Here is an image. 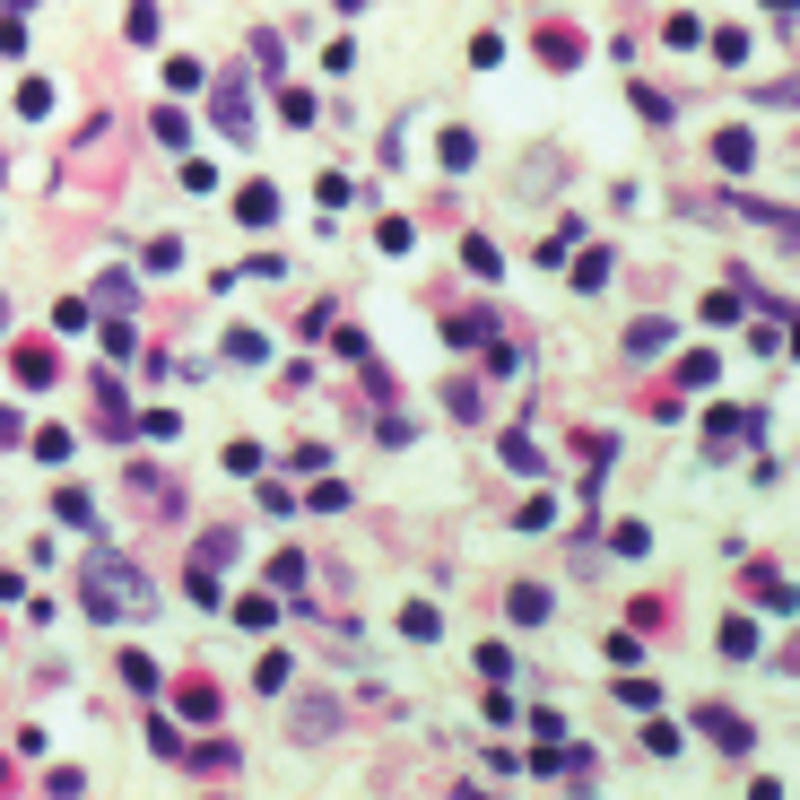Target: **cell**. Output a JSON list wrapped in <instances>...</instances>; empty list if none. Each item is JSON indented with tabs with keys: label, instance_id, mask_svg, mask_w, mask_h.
<instances>
[{
	"label": "cell",
	"instance_id": "f35d334b",
	"mask_svg": "<svg viewBox=\"0 0 800 800\" xmlns=\"http://www.w3.org/2000/svg\"><path fill=\"white\" fill-rule=\"evenodd\" d=\"M148 270H157V279H174V270H183V244H174V235H157V244H148Z\"/></svg>",
	"mask_w": 800,
	"mask_h": 800
},
{
	"label": "cell",
	"instance_id": "ee69618b",
	"mask_svg": "<svg viewBox=\"0 0 800 800\" xmlns=\"http://www.w3.org/2000/svg\"><path fill=\"white\" fill-rule=\"evenodd\" d=\"M148 748H157V757L174 766V757H183V731H174V722H148Z\"/></svg>",
	"mask_w": 800,
	"mask_h": 800
},
{
	"label": "cell",
	"instance_id": "681fc988",
	"mask_svg": "<svg viewBox=\"0 0 800 800\" xmlns=\"http://www.w3.org/2000/svg\"><path fill=\"white\" fill-rule=\"evenodd\" d=\"M0 53H9V61H18V53H26V18H18V9H9V18H0Z\"/></svg>",
	"mask_w": 800,
	"mask_h": 800
},
{
	"label": "cell",
	"instance_id": "836d02e7",
	"mask_svg": "<svg viewBox=\"0 0 800 800\" xmlns=\"http://www.w3.org/2000/svg\"><path fill=\"white\" fill-rule=\"evenodd\" d=\"M635 114H644V122H679V97H662V88H635Z\"/></svg>",
	"mask_w": 800,
	"mask_h": 800
},
{
	"label": "cell",
	"instance_id": "5b68a950",
	"mask_svg": "<svg viewBox=\"0 0 800 800\" xmlns=\"http://www.w3.org/2000/svg\"><path fill=\"white\" fill-rule=\"evenodd\" d=\"M696 722H705V740H713L722 757H748V748H757V722H748V713H731V705H705Z\"/></svg>",
	"mask_w": 800,
	"mask_h": 800
},
{
	"label": "cell",
	"instance_id": "7402d4cb",
	"mask_svg": "<svg viewBox=\"0 0 800 800\" xmlns=\"http://www.w3.org/2000/svg\"><path fill=\"white\" fill-rule=\"evenodd\" d=\"M235 549H244V531H227V522L201 531V566H235Z\"/></svg>",
	"mask_w": 800,
	"mask_h": 800
},
{
	"label": "cell",
	"instance_id": "cb8c5ba5",
	"mask_svg": "<svg viewBox=\"0 0 800 800\" xmlns=\"http://www.w3.org/2000/svg\"><path fill=\"white\" fill-rule=\"evenodd\" d=\"M505 609H514L522 627H540V618H549V591H540V583H514V591H505Z\"/></svg>",
	"mask_w": 800,
	"mask_h": 800
},
{
	"label": "cell",
	"instance_id": "52a82bcc",
	"mask_svg": "<svg viewBox=\"0 0 800 800\" xmlns=\"http://www.w3.org/2000/svg\"><path fill=\"white\" fill-rule=\"evenodd\" d=\"M748 600H757V609H775V618L792 609V583H784V566H775V557H757V566H748Z\"/></svg>",
	"mask_w": 800,
	"mask_h": 800
},
{
	"label": "cell",
	"instance_id": "db71d44e",
	"mask_svg": "<svg viewBox=\"0 0 800 800\" xmlns=\"http://www.w3.org/2000/svg\"><path fill=\"white\" fill-rule=\"evenodd\" d=\"M340 9H357V0H340Z\"/></svg>",
	"mask_w": 800,
	"mask_h": 800
},
{
	"label": "cell",
	"instance_id": "83f0119b",
	"mask_svg": "<svg viewBox=\"0 0 800 800\" xmlns=\"http://www.w3.org/2000/svg\"><path fill=\"white\" fill-rule=\"evenodd\" d=\"M131 436H148V444H174V436H183V418H174V409H148V418H131Z\"/></svg>",
	"mask_w": 800,
	"mask_h": 800
},
{
	"label": "cell",
	"instance_id": "30bf717a",
	"mask_svg": "<svg viewBox=\"0 0 800 800\" xmlns=\"http://www.w3.org/2000/svg\"><path fill=\"white\" fill-rule=\"evenodd\" d=\"M713 166H731V174H748V166H757V139H748L740 122H731V131H713Z\"/></svg>",
	"mask_w": 800,
	"mask_h": 800
},
{
	"label": "cell",
	"instance_id": "4fadbf2b",
	"mask_svg": "<svg viewBox=\"0 0 800 800\" xmlns=\"http://www.w3.org/2000/svg\"><path fill=\"white\" fill-rule=\"evenodd\" d=\"M218 131H227V139H252V105H244V88H218Z\"/></svg>",
	"mask_w": 800,
	"mask_h": 800
},
{
	"label": "cell",
	"instance_id": "f546056e",
	"mask_svg": "<svg viewBox=\"0 0 800 800\" xmlns=\"http://www.w3.org/2000/svg\"><path fill=\"white\" fill-rule=\"evenodd\" d=\"M183 591H192L201 609H218V600H227V583H218V566H192V574H183Z\"/></svg>",
	"mask_w": 800,
	"mask_h": 800
},
{
	"label": "cell",
	"instance_id": "e575fe53",
	"mask_svg": "<svg viewBox=\"0 0 800 800\" xmlns=\"http://www.w3.org/2000/svg\"><path fill=\"white\" fill-rule=\"evenodd\" d=\"M288 671H296L288 653H261V671H252V687H261V696H279V687H288Z\"/></svg>",
	"mask_w": 800,
	"mask_h": 800
},
{
	"label": "cell",
	"instance_id": "bcb514c9",
	"mask_svg": "<svg viewBox=\"0 0 800 800\" xmlns=\"http://www.w3.org/2000/svg\"><path fill=\"white\" fill-rule=\"evenodd\" d=\"M122 679H131L139 696H148V687H157V662H148V653H122Z\"/></svg>",
	"mask_w": 800,
	"mask_h": 800
},
{
	"label": "cell",
	"instance_id": "74e56055",
	"mask_svg": "<svg viewBox=\"0 0 800 800\" xmlns=\"http://www.w3.org/2000/svg\"><path fill=\"white\" fill-rule=\"evenodd\" d=\"M713 61H731V70H740V61H748V26H722V35H713Z\"/></svg>",
	"mask_w": 800,
	"mask_h": 800
},
{
	"label": "cell",
	"instance_id": "484cf974",
	"mask_svg": "<svg viewBox=\"0 0 800 800\" xmlns=\"http://www.w3.org/2000/svg\"><path fill=\"white\" fill-rule=\"evenodd\" d=\"M713 383H722V365H713L705 348H696V357H679V392H713Z\"/></svg>",
	"mask_w": 800,
	"mask_h": 800
},
{
	"label": "cell",
	"instance_id": "b9f144b4",
	"mask_svg": "<svg viewBox=\"0 0 800 800\" xmlns=\"http://www.w3.org/2000/svg\"><path fill=\"white\" fill-rule=\"evenodd\" d=\"M270 618H279V600H261V591H244V600H235V627H270Z\"/></svg>",
	"mask_w": 800,
	"mask_h": 800
},
{
	"label": "cell",
	"instance_id": "5bb4252c",
	"mask_svg": "<svg viewBox=\"0 0 800 800\" xmlns=\"http://www.w3.org/2000/svg\"><path fill=\"white\" fill-rule=\"evenodd\" d=\"M26 453H35V461H53V470H61V461L79 453V436H70V427H35V436H26Z\"/></svg>",
	"mask_w": 800,
	"mask_h": 800
},
{
	"label": "cell",
	"instance_id": "8d00e7d4",
	"mask_svg": "<svg viewBox=\"0 0 800 800\" xmlns=\"http://www.w3.org/2000/svg\"><path fill=\"white\" fill-rule=\"evenodd\" d=\"M122 35H131V44H157V9H148V0H131V18H122Z\"/></svg>",
	"mask_w": 800,
	"mask_h": 800
},
{
	"label": "cell",
	"instance_id": "e0dca14e",
	"mask_svg": "<svg viewBox=\"0 0 800 800\" xmlns=\"http://www.w3.org/2000/svg\"><path fill=\"white\" fill-rule=\"evenodd\" d=\"M496 453H505V470H531V478H540V470H549V453H540V444H531V427H514V436H505V444H496Z\"/></svg>",
	"mask_w": 800,
	"mask_h": 800
},
{
	"label": "cell",
	"instance_id": "2e32d148",
	"mask_svg": "<svg viewBox=\"0 0 800 800\" xmlns=\"http://www.w3.org/2000/svg\"><path fill=\"white\" fill-rule=\"evenodd\" d=\"M662 348H671V323H662V314L627 323V357H662Z\"/></svg>",
	"mask_w": 800,
	"mask_h": 800
},
{
	"label": "cell",
	"instance_id": "8992f818",
	"mask_svg": "<svg viewBox=\"0 0 800 800\" xmlns=\"http://www.w3.org/2000/svg\"><path fill=\"white\" fill-rule=\"evenodd\" d=\"M174 766H183V775H210V784H227L244 757H235V740H210V748H192V740H183V757H174Z\"/></svg>",
	"mask_w": 800,
	"mask_h": 800
},
{
	"label": "cell",
	"instance_id": "7dc6e473",
	"mask_svg": "<svg viewBox=\"0 0 800 800\" xmlns=\"http://www.w3.org/2000/svg\"><path fill=\"white\" fill-rule=\"evenodd\" d=\"M44 792H53V800H79V792H88V775H79V766H53V784H44Z\"/></svg>",
	"mask_w": 800,
	"mask_h": 800
},
{
	"label": "cell",
	"instance_id": "7a4b0ae2",
	"mask_svg": "<svg viewBox=\"0 0 800 800\" xmlns=\"http://www.w3.org/2000/svg\"><path fill=\"white\" fill-rule=\"evenodd\" d=\"M122 496H131V505H148L157 522H174V514H192V496H183V478H166V470H122Z\"/></svg>",
	"mask_w": 800,
	"mask_h": 800
},
{
	"label": "cell",
	"instance_id": "c3c4849f",
	"mask_svg": "<svg viewBox=\"0 0 800 800\" xmlns=\"http://www.w3.org/2000/svg\"><path fill=\"white\" fill-rule=\"evenodd\" d=\"M227 470L235 478H261V444H227Z\"/></svg>",
	"mask_w": 800,
	"mask_h": 800
},
{
	"label": "cell",
	"instance_id": "d6a6232c",
	"mask_svg": "<svg viewBox=\"0 0 800 800\" xmlns=\"http://www.w3.org/2000/svg\"><path fill=\"white\" fill-rule=\"evenodd\" d=\"M461 261H470V270H478V279H496V270H505V252H496V244H487V235H470V244H461Z\"/></svg>",
	"mask_w": 800,
	"mask_h": 800
},
{
	"label": "cell",
	"instance_id": "d4e9b609",
	"mask_svg": "<svg viewBox=\"0 0 800 800\" xmlns=\"http://www.w3.org/2000/svg\"><path fill=\"white\" fill-rule=\"evenodd\" d=\"M401 635H409V644H436V635H444V618H436L427 600H409V609H401Z\"/></svg>",
	"mask_w": 800,
	"mask_h": 800
},
{
	"label": "cell",
	"instance_id": "603a6c76",
	"mask_svg": "<svg viewBox=\"0 0 800 800\" xmlns=\"http://www.w3.org/2000/svg\"><path fill=\"white\" fill-rule=\"evenodd\" d=\"M88 305H114V314H131V305H139V288H131V270H105V279H97V296H88Z\"/></svg>",
	"mask_w": 800,
	"mask_h": 800
},
{
	"label": "cell",
	"instance_id": "1f68e13d",
	"mask_svg": "<svg viewBox=\"0 0 800 800\" xmlns=\"http://www.w3.org/2000/svg\"><path fill=\"white\" fill-rule=\"evenodd\" d=\"M201 79H210V70H201V61H192V53H174V61H166V88H174V97H192V88H201Z\"/></svg>",
	"mask_w": 800,
	"mask_h": 800
},
{
	"label": "cell",
	"instance_id": "3957f363",
	"mask_svg": "<svg viewBox=\"0 0 800 800\" xmlns=\"http://www.w3.org/2000/svg\"><path fill=\"white\" fill-rule=\"evenodd\" d=\"M757 436H766V418H757V409H731V401H722V409H705V453H740V444H757Z\"/></svg>",
	"mask_w": 800,
	"mask_h": 800
},
{
	"label": "cell",
	"instance_id": "f1b7e54d",
	"mask_svg": "<svg viewBox=\"0 0 800 800\" xmlns=\"http://www.w3.org/2000/svg\"><path fill=\"white\" fill-rule=\"evenodd\" d=\"M740 218H757L766 235H792V210L784 201H740Z\"/></svg>",
	"mask_w": 800,
	"mask_h": 800
},
{
	"label": "cell",
	"instance_id": "f907efd6",
	"mask_svg": "<svg viewBox=\"0 0 800 800\" xmlns=\"http://www.w3.org/2000/svg\"><path fill=\"white\" fill-rule=\"evenodd\" d=\"M0 792H9V757H0Z\"/></svg>",
	"mask_w": 800,
	"mask_h": 800
},
{
	"label": "cell",
	"instance_id": "f5cc1de1",
	"mask_svg": "<svg viewBox=\"0 0 800 800\" xmlns=\"http://www.w3.org/2000/svg\"><path fill=\"white\" fill-rule=\"evenodd\" d=\"M0 183H9V157H0Z\"/></svg>",
	"mask_w": 800,
	"mask_h": 800
},
{
	"label": "cell",
	"instance_id": "4dcf8cb0",
	"mask_svg": "<svg viewBox=\"0 0 800 800\" xmlns=\"http://www.w3.org/2000/svg\"><path fill=\"white\" fill-rule=\"evenodd\" d=\"M305 574H314V566H305L296 549H279V557H270V583H279V591H305Z\"/></svg>",
	"mask_w": 800,
	"mask_h": 800
},
{
	"label": "cell",
	"instance_id": "60d3db41",
	"mask_svg": "<svg viewBox=\"0 0 800 800\" xmlns=\"http://www.w3.org/2000/svg\"><path fill=\"white\" fill-rule=\"evenodd\" d=\"M705 323H713V331L740 323V288H713V296H705Z\"/></svg>",
	"mask_w": 800,
	"mask_h": 800
},
{
	"label": "cell",
	"instance_id": "ffe728a7",
	"mask_svg": "<svg viewBox=\"0 0 800 800\" xmlns=\"http://www.w3.org/2000/svg\"><path fill=\"white\" fill-rule=\"evenodd\" d=\"M227 365H270V340H261L252 323H235L227 331Z\"/></svg>",
	"mask_w": 800,
	"mask_h": 800
},
{
	"label": "cell",
	"instance_id": "7c38bea8",
	"mask_svg": "<svg viewBox=\"0 0 800 800\" xmlns=\"http://www.w3.org/2000/svg\"><path fill=\"white\" fill-rule=\"evenodd\" d=\"M331 731H340V705L331 696H305L296 705V740H331Z\"/></svg>",
	"mask_w": 800,
	"mask_h": 800
},
{
	"label": "cell",
	"instance_id": "d590c367",
	"mask_svg": "<svg viewBox=\"0 0 800 800\" xmlns=\"http://www.w3.org/2000/svg\"><path fill=\"white\" fill-rule=\"evenodd\" d=\"M374 244H383V252H392V261H401V252H409V244H418V227H409V218H383V227H374Z\"/></svg>",
	"mask_w": 800,
	"mask_h": 800
},
{
	"label": "cell",
	"instance_id": "d6986e66",
	"mask_svg": "<svg viewBox=\"0 0 800 800\" xmlns=\"http://www.w3.org/2000/svg\"><path fill=\"white\" fill-rule=\"evenodd\" d=\"M722 662H757V627H748L740 609L722 618Z\"/></svg>",
	"mask_w": 800,
	"mask_h": 800
},
{
	"label": "cell",
	"instance_id": "816d5d0a",
	"mask_svg": "<svg viewBox=\"0 0 800 800\" xmlns=\"http://www.w3.org/2000/svg\"><path fill=\"white\" fill-rule=\"evenodd\" d=\"M0 9H26V0H0Z\"/></svg>",
	"mask_w": 800,
	"mask_h": 800
},
{
	"label": "cell",
	"instance_id": "ab89813d",
	"mask_svg": "<svg viewBox=\"0 0 800 800\" xmlns=\"http://www.w3.org/2000/svg\"><path fill=\"white\" fill-rule=\"evenodd\" d=\"M574 288H583V296L609 288V252H583V261H574Z\"/></svg>",
	"mask_w": 800,
	"mask_h": 800
},
{
	"label": "cell",
	"instance_id": "ac0fdd59",
	"mask_svg": "<svg viewBox=\"0 0 800 800\" xmlns=\"http://www.w3.org/2000/svg\"><path fill=\"white\" fill-rule=\"evenodd\" d=\"M53 514H61L70 531H97V496H88V487H61V496H53Z\"/></svg>",
	"mask_w": 800,
	"mask_h": 800
},
{
	"label": "cell",
	"instance_id": "6da1fadb",
	"mask_svg": "<svg viewBox=\"0 0 800 800\" xmlns=\"http://www.w3.org/2000/svg\"><path fill=\"white\" fill-rule=\"evenodd\" d=\"M166 600H157V583L131 566V557H88V618H157Z\"/></svg>",
	"mask_w": 800,
	"mask_h": 800
},
{
	"label": "cell",
	"instance_id": "7bdbcfd3",
	"mask_svg": "<svg viewBox=\"0 0 800 800\" xmlns=\"http://www.w3.org/2000/svg\"><path fill=\"white\" fill-rule=\"evenodd\" d=\"M444 409H453V418H478V383H461V374H453V383H444Z\"/></svg>",
	"mask_w": 800,
	"mask_h": 800
},
{
	"label": "cell",
	"instance_id": "ba28073f",
	"mask_svg": "<svg viewBox=\"0 0 800 800\" xmlns=\"http://www.w3.org/2000/svg\"><path fill=\"white\" fill-rule=\"evenodd\" d=\"M444 340H453V348H487V340H496V314H487V305H470V314H444Z\"/></svg>",
	"mask_w": 800,
	"mask_h": 800
},
{
	"label": "cell",
	"instance_id": "9c48e42d",
	"mask_svg": "<svg viewBox=\"0 0 800 800\" xmlns=\"http://www.w3.org/2000/svg\"><path fill=\"white\" fill-rule=\"evenodd\" d=\"M583 53H591V44H583L574 26H540V61H549V70H574Z\"/></svg>",
	"mask_w": 800,
	"mask_h": 800
},
{
	"label": "cell",
	"instance_id": "f6af8a7d",
	"mask_svg": "<svg viewBox=\"0 0 800 800\" xmlns=\"http://www.w3.org/2000/svg\"><path fill=\"white\" fill-rule=\"evenodd\" d=\"M157 139H166V148H183V139H192V122L174 114V105H157Z\"/></svg>",
	"mask_w": 800,
	"mask_h": 800
},
{
	"label": "cell",
	"instance_id": "277c9868",
	"mask_svg": "<svg viewBox=\"0 0 800 800\" xmlns=\"http://www.w3.org/2000/svg\"><path fill=\"white\" fill-rule=\"evenodd\" d=\"M9 383H18V392H53V383H61L53 340H18V348H9Z\"/></svg>",
	"mask_w": 800,
	"mask_h": 800
},
{
	"label": "cell",
	"instance_id": "44dd1931",
	"mask_svg": "<svg viewBox=\"0 0 800 800\" xmlns=\"http://www.w3.org/2000/svg\"><path fill=\"white\" fill-rule=\"evenodd\" d=\"M53 105H61V88H53V79H18V114H26V122H44Z\"/></svg>",
	"mask_w": 800,
	"mask_h": 800
},
{
	"label": "cell",
	"instance_id": "9a60e30c",
	"mask_svg": "<svg viewBox=\"0 0 800 800\" xmlns=\"http://www.w3.org/2000/svg\"><path fill=\"white\" fill-rule=\"evenodd\" d=\"M174 705H183L192 722H218V687L210 679H174Z\"/></svg>",
	"mask_w": 800,
	"mask_h": 800
},
{
	"label": "cell",
	"instance_id": "8fae6325",
	"mask_svg": "<svg viewBox=\"0 0 800 800\" xmlns=\"http://www.w3.org/2000/svg\"><path fill=\"white\" fill-rule=\"evenodd\" d=\"M235 218H244V227H279V192H270V183H244V192H235Z\"/></svg>",
	"mask_w": 800,
	"mask_h": 800
},
{
	"label": "cell",
	"instance_id": "4316f807",
	"mask_svg": "<svg viewBox=\"0 0 800 800\" xmlns=\"http://www.w3.org/2000/svg\"><path fill=\"white\" fill-rule=\"evenodd\" d=\"M436 157H444V174H470V166H478V139H470V131H444Z\"/></svg>",
	"mask_w": 800,
	"mask_h": 800
}]
</instances>
